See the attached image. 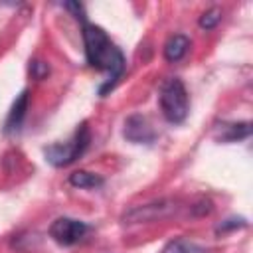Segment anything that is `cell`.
<instances>
[{
	"label": "cell",
	"instance_id": "52a82bcc",
	"mask_svg": "<svg viewBox=\"0 0 253 253\" xmlns=\"http://www.w3.org/2000/svg\"><path fill=\"white\" fill-rule=\"evenodd\" d=\"M28 101H30V93L28 91H22L16 101L12 103V109L6 117V123H4V132L6 134H16L20 132L22 125H24V119H26V111H28Z\"/></svg>",
	"mask_w": 253,
	"mask_h": 253
},
{
	"label": "cell",
	"instance_id": "9a60e30c",
	"mask_svg": "<svg viewBox=\"0 0 253 253\" xmlns=\"http://www.w3.org/2000/svg\"><path fill=\"white\" fill-rule=\"evenodd\" d=\"M243 225H245V219H225L217 227V231H227V229H235V227H243Z\"/></svg>",
	"mask_w": 253,
	"mask_h": 253
},
{
	"label": "cell",
	"instance_id": "8992f818",
	"mask_svg": "<svg viewBox=\"0 0 253 253\" xmlns=\"http://www.w3.org/2000/svg\"><path fill=\"white\" fill-rule=\"evenodd\" d=\"M123 136L128 142L134 144H150L156 138V130L152 128L150 121L142 115H130L125 121V128H123Z\"/></svg>",
	"mask_w": 253,
	"mask_h": 253
},
{
	"label": "cell",
	"instance_id": "8fae6325",
	"mask_svg": "<svg viewBox=\"0 0 253 253\" xmlns=\"http://www.w3.org/2000/svg\"><path fill=\"white\" fill-rule=\"evenodd\" d=\"M160 253H208L206 247L198 245L196 241H190V239H184V237H178V239H172L168 241Z\"/></svg>",
	"mask_w": 253,
	"mask_h": 253
},
{
	"label": "cell",
	"instance_id": "5bb4252c",
	"mask_svg": "<svg viewBox=\"0 0 253 253\" xmlns=\"http://www.w3.org/2000/svg\"><path fill=\"white\" fill-rule=\"evenodd\" d=\"M63 6H65L77 20H81V22L85 24V10H83V4H79V2H65Z\"/></svg>",
	"mask_w": 253,
	"mask_h": 253
},
{
	"label": "cell",
	"instance_id": "ba28073f",
	"mask_svg": "<svg viewBox=\"0 0 253 253\" xmlns=\"http://www.w3.org/2000/svg\"><path fill=\"white\" fill-rule=\"evenodd\" d=\"M188 47H190V40L184 34H174V36H170L166 40V43L162 47L164 59L170 61V63H176L188 53Z\"/></svg>",
	"mask_w": 253,
	"mask_h": 253
},
{
	"label": "cell",
	"instance_id": "277c9868",
	"mask_svg": "<svg viewBox=\"0 0 253 253\" xmlns=\"http://www.w3.org/2000/svg\"><path fill=\"white\" fill-rule=\"evenodd\" d=\"M180 210L176 200L164 198V200H156V202H148L142 206H132L130 210H126L123 213V223H150V221H160L166 217H172L176 211Z\"/></svg>",
	"mask_w": 253,
	"mask_h": 253
},
{
	"label": "cell",
	"instance_id": "5b68a950",
	"mask_svg": "<svg viewBox=\"0 0 253 253\" xmlns=\"http://www.w3.org/2000/svg\"><path fill=\"white\" fill-rule=\"evenodd\" d=\"M87 223L73 217H57L49 225V237L59 245H75L87 233Z\"/></svg>",
	"mask_w": 253,
	"mask_h": 253
},
{
	"label": "cell",
	"instance_id": "7c38bea8",
	"mask_svg": "<svg viewBox=\"0 0 253 253\" xmlns=\"http://www.w3.org/2000/svg\"><path fill=\"white\" fill-rule=\"evenodd\" d=\"M219 20H221V10L219 8H210L200 16L198 24H200L202 30H213L219 24Z\"/></svg>",
	"mask_w": 253,
	"mask_h": 253
},
{
	"label": "cell",
	"instance_id": "7a4b0ae2",
	"mask_svg": "<svg viewBox=\"0 0 253 253\" xmlns=\"http://www.w3.org/2000/svg\"><path fill=\"white\" fill-rule=\"evenodd\" d=\"M160 111L164 119L172 125H180L186 121L190 113V99L184 83L178 77H170L160 85Z\"/></svg>",
	"mask_w": 253,
	"mask_h": 253
},
{
	"label": "cell",
	"instance_id": "6da1fadb",
	"mask_svg": "<svg viewBox=\"0 0 253 253\" xmlns=\"http://www.w3.org/2000/svg\"><path fill=\"white\" fill-rule=\"evenodd\" d=\"M83 45H85V57L87 63L95 69L107 71L109 79L107 83L99 89L101 95H105L109 89L115 87L119 77L125 71V55L123 51L109 40L107 32L95 24L85 22L83 24Z\"/></svg>",
	"mask_w": 253,
	"mask_h": 253
},
{
	"label": "cell",
	"instance_id": "30bf717a",
	"mask_svg": "<svg viewBox=\"0 0 253 253\" xmlns=\"http://www.w3.org/2000/svg\"><path fill=\"white\" fill-rule=\"evenodd\" d=\"M103 178L95 172H87V170H75L73 174H69V184L73 188H81V190H91V188H101L103 186Z\"/></svg>",
	"mask_w": 253,
	"mask_h": 253
},
{
	"label": "cell",
	"instance_id": "9c48e42d",
	"mask_svg": "<svg viewBox=\"0 0 253 253\" xmlns=\"http://www.w3.org/2000/svg\"><path fill=\"white\" fill-rule=\"evenodd\" d=\"M249 134H251V123L249 121L219 126V140H223V142H235V140L247 138Z\"/></svg>",
	"mask_w": 253,
	"mask_h": 253
},
{
	"label": "cell",
	"instance_id": "3957f363",
	"mask_svg": "<svg viewBox=\"0 0 253 253\" xmlns=\"http://www.w3.org/2000/svg\"><path fill=\"white\" fill-rule=\"evenodd\" d=\"M89 140H91L89 126H87V123H81L69 140H65V142H55V144L45 146V148H43V156H45V160H47L51 166H55V168L69 166V164H73V162L87 150Z\"/></svg>",
	"mask_w": 253,
	"mask_h": 253
},
{
	"label": "cell",
	"instance_id": "4fadbf2b",
	"mask_svg": "<svg viewBox=\"0 0 253 253\" xmlns=\"http://www.w3.org/2000/svg\"><path fill=\"white\" fill-rule=\"evenodd\" d=\"M30 73H32L34 79H43V77L49 73V65L43 63V61H40V59H36V61H32V65H30Z\"/></svg>",
	"mask_w": 253,
	"mask_h": 253
}]
</instances>
